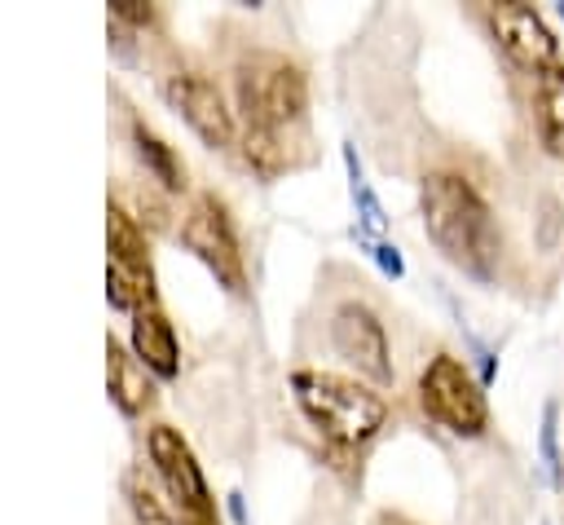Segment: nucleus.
I'll use <instances>...</instances> for the list:
<instances>
[{
  "mask_svg": "<svg viewBox=\"0 0 564 525\" xmlns=\"http://www.w3.org/2000/svg\"><path fill=\"white\" fill-rule=\"evenodd\" d=\"M419 406L454 437H485L489 428V397L485 384L454 357L436 353L419 375Z\"/></svg>",
  "mask_w": 564,
  "mask_h": 525,
  "instance_id": "nucleus-4",
  "label": "nucleus"
},
{
  "mask_svg": "<svg viewBox=\"0 0 564 525\" xmlns=\"http://www.w3.org/2000/svg\"><path fill=\"white\" fill-rule=\"evenodd\" d=\"M145 446H150V463H154V472L167 490V503H172L176 521L181 525H220L216 499L203 481V468H198L189 441L172 424H150Z\"/></svg>",
  "mask_w": 564,
  "mask_h": 525,
  "instance_id": "nucleus-5",
  "label": "nucleus"
},
{
  "mask_svg": "<svg viewBox=\"0 0 564 525\" xmlns=\"http://www.w3.org/2000/svg\"><path fill=\"white\" fill-rule=\"evenodd\" d=\"M538 454H542V463H546V476H551V485L560 490V485H564V450H560V406H555V401H546V406H542Z\"/></svg>",
  "mask_w": 564,
  "mask_h": 525,
  "instance_id": "nucleus-16",
  "label": "nucleus"
},
{
  "mask_svg": "<svg viewBox=\"0 0 564 525\" xmlns=\"http://www.w3.org/2000/svg\"><path fill=\"white\" fill-rule=\"evenodd\" d=\"M110 18H115V22H128V26H137V31L154 26V9L141 4V0H110Z\"/></svg>",
  "mask_w": 564,
  "mask_h": 525,
  "instance_id": "nucleus-19",
  "label": "nucleus"
},
{
  "mask_svg": "<svg viewBox=\"0 0 564 525\" xmlns=\"http://www.w3.org/2000/svg\"><path fill=\"white\" fill-rule=\"evenodd\" d=\"M181 243L216 274V282L229 296H247V265H242V247H238V229L234 216L225 207V199L216 194H198L181 221Z\"/></svg>",
  "mask_w": 564,
  "mask_h": 525,
  "instance_id": "nucleus-6",
  "label": "nucleus"
},
{
  "mask_svg": "<svg viewBox=\"0 0 564 525\" xmlns=\"http://www.w3.org/2000/svg\"><path fill=\"white\" fill-rule=\"evenodd\" d=\"M375 525H414V521H405V516H397V512H383Z\"/></svg>",
  "mask_w": 564,
  "mask_h": 525,
  "instance_id": "nucleus-22",
  "label": "nucleus"
},
{
  "mask_svg": "<svg viewBox=\"0 0 564 525\" xmlns=\"http://www.w3.org/2000/svg\"><path fill=\"white\" fill-rule=\"evenodd\" d=\"M234 97L242 110V128L282 137L308 110V79L282 53H247L234 71Z\"/></svg>",
  "mask_w": 564,
  "mask_h": 525,
  "instance_id": "nucleus-3",
  "label": "nucleus"
},
{
  "mask_svg": "<svg viewBox=\"0 0 564 525\" xmlns=\"http://www.w3.org/2000/svg\"><path fill=\"white\" fill-rule=\"evenodd\" d=\"M132 150H137V159L145 163V172H150L167 194L185 190V163H181L176 150H172L163 137H154L141 119H132Z\"/></svg>",
  "mask_w": 564,
  "mask_h": 525,
  "instance_id": "nucleus-14",
  "label": "nucleus"
},
{
  "mask_svg": "<svg viewBox=\"0 0 564 525\" xmlns=\"http://www.w3.org/2000/svg\"><path fill=\"white\" fill-rule=\"evenodd\" d=\"M163 97L172 101V110L198 132V141L207 150H229L238 128H234V110L225 106V93L216 88L212 75L194 71V66H176L163 79Z\"/></svg>",
  "mask_w": 564,
  "mask_h": 525,
  "instance_id": "nucleus-9",
  "label": "nucleus"
},
{
  "mask_svg": "<svg viewBox=\"0 0 564 525\" xmlns=\"http://www.w3.org/2000/svg\"><path fill=\"white\" fill-rule=\"evenodd\" d=\"M361 238V234H357ZM366 243V251H370V260L383 269V278H405V260H401V247L397 243H388V238H361Z\"/></svg>",
  "mask_w": 564,
  "mask_h": 525,
  "instance_id": "nucleus-18",
  "label": "nucleus"
},
{
  "mask_svg": "<svg viewBox=\"0 0 564 525\" xmlns=\"http://www.w3.org/2000/svg\"><path fill=\"white\" fill-rule=\"evenodd\" d=\"M463 335H467V344H471V349H476V366H480V375H476V379H480V384H485V388H489V384H494V379H498V353H494V349H489V344H485V340H476V335H471V331H463Z\"/></svg>",
  "mask_w": 564,
  "mask_h": 525,
  "instance_id": "nucleus-20",
  "label": "nucleus"
},
{
  "mask_svg": "<svg viewBox=\"0 0 564 525\" xmlns=\"http://www.w3.org/2000/svg\"><path fill=\"white\" fill-rule=\"evenodd\" d=\"M485 22H489V35L498 40V49L507 53V62L524 75H542L560 62V40L555 31L542 22V13L533 4H520V0H507V4H489L485 9Z\"/></svg>",
  "mask_w": 564,
  "mask_h": 525,
  "instance_id": "nucleus-8",
  "label": "nucleus"
},
{
  "mask_svg": "<svg viewBox=\"0 0 564 525\" xmlns=\"http://www.w3.org/2000/svg\"><path fill=\"white\" fill-rule=\"evenodd\" d=\"M106 243H110V265H106V296L115 309H150L154 304V269H150V247L141 234V221L110 203L106 216Z\"/></svg>",
  "mask_w": 564,
  "mask_h": 525,
  "instance_id": "nucleus-7",
  "label": "nucleus"
},
{
  "mask_svg": "<svg viewBox=\"0 0 564 525\" xmlns=\"http://www.w3.org/2000/svg\"><path fill=\"white\" fill-rule=\"evenodd\" d=\"M132 353H137V362L150 375L176 379V371H181V344H176L172 322L159 313V304L132 313Z\"/></svg>",
  "mask_w": 564,
  "mask_h": 525,
  "instance_id": "nucleus-11",
  "label": "nucleus"
},
{
  "mask_svg": "<svg viewBox=\"0 0 564 525\" xmlns=\"http://www.w3.org/2000/svg\"><path fill=\"white\" fill-rule=\"evenodd\" d=\"M106 379H110V397L123 415H145L154 406L150 371L132 353H123L115 340H106Z\"/></svg>",
  "mask_w": 564,
  "mask_h": 525,
  "instance_id": "nucleus-12",
  "label": "nucleus"
},
{
  "mask_svg": "<svg viewBox=\"0 0 564 525\" xmlns=\"http://www.w3.org/2000/svg\"><path fill=\"white\" fill-rule=\"evenodd\" d=\"M533 124L551 159H564V62L533 79Z\"/></svg>",
  "mask_w": 564,
  "mask_h": 525,
  "instance_id": "nucleus-13",
  "label": "nucleus"
},
{
  "mask_svg": "<svg viewBox=\"0 0 564 525\" xmlns=\"http://www.w3.org/2000/svg\"><path fill=\"white\" fill-rule=\"evenodd\" d=\"M419 216L432 247L476 282H494L502 260V229L485 194L458 172H427L419 185Z\"/></svg>",
  "mask_w": 564,
  "mask_h": 525,
  "instance_id": "nucleus-1",
  "label": "nucleus"
},
{
  "mask_svg": "<svg viewBox=\"0 0 564 525\" xmlns=\"http://www.w3.org/2000/svg\"><path fill=\"white\" fill-rule=\"evenodd\" d=\"M560 234H564V203L555 194H542L538 207H533V243H538V251H555Z\"/></svg>",
  "mask_w": 564,
  "mask_h": 525,
  "instance_id": "nucleus-17",
  "label": "nucleus"
},
{
  "mask_svg": "<svg viewBox=\"0 0 564 525\" xmlns=\"http://www.w3.org/2000/svg\"><path fill=\"white\" fill-rule=\"evenodd\" d=\"M291 393H295V406L304 410V419L330 441V446H366L383 419H388V401L348 379V375H330V371H295L291 375Z\"/></svg>",
  "mask_w": 564,
  "mask_h": 525,
  "instance_id": "nucleus-2",
  "label": "nucleus"
},
{
  "mask_svg": "<svg viewBox=\"0 0 564 525\" xmlns=\"http://www.w3.org/2000/svg\"><path fill=\"white\" fill-rule=\"evenodd\" d=\"M229 516H234L238 525H247V507H242V494H238V490L229 494Z\"/></svg>",
  "mask_w": 564,
  "mask_h": 525,
  "instance_id": "nucleus-21",
  "label": "nucleus"
},
{
  "mask_svg": "<svg viewBox=\"0 0 564 525\" xmlns=\"http://www.w3.org/2000/svg\"><path fill=\"white\" fill-rule=\"evenodd\" d=\"M555 13H560V22H564V0H560V4H555Z\"/></svg>",
  "mask_w": 564,
  "mask_h": 525,
  "instance_id": "nucleus-23",
  "label": "nucleus"
},
{
  "mask_svg": "<svg viewBox=\"0 0 564 525\" xmlns=\"http://www.w3.org/2000/svg\"><path fill=\"white\" fill-rule=\"evenodd\" d=\"M330 344L335 353L357 366L361 375H370L375 384H388L392 379V349H388V331L379 322V313L361 300H344L335 313H330Z\"/></svg>",
  "mask_w": 564,
  "mask_h": 525,
  "instance_id": "nucleus-10",
  "label": "nucleus"
},
{
  "mask_svg": "<svg viewBox=\"0 0 564 525\" xmlns=\"http://www.w3.org/2000/svg\"><path fill=\"white\" fill-rule=\"evenodd\" d=\"M123 490H128V503H132V516H137V525H181L176 521V512H172V503L141 476V472H128V481H123Z\"/></svg>",
  "mask_w": 564,
  "mask_h": 525,
  "instance_id": "nucleus-15",
  "label": "nucleus"
}]
</instances>
